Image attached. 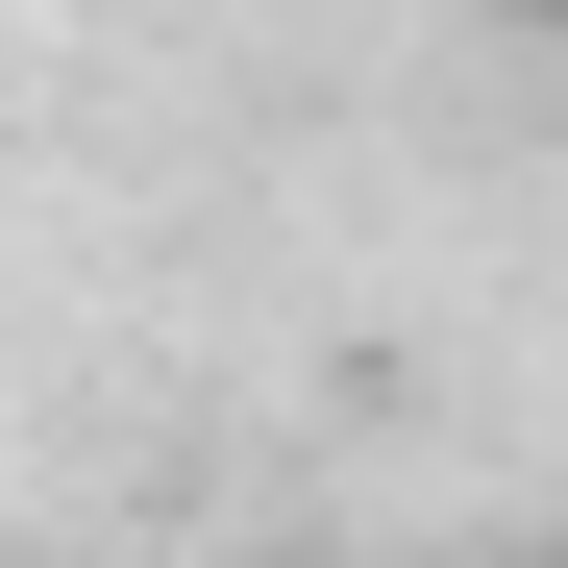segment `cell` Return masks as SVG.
<instances>
[{"label":"cell","mask_w":568,"mask_h":568,"mask_svg":"<svg viewBox=\"0 0 568 568\" xmlns=\"http://www.w3.org/2000/svg\"><path fill=\"white\" fill-rule=\"evenodd\" d=\"M495 26H519V50H568V0H495Z\"/></svg>","instance_id":"1"},{"label":"cell","mask_w":568,"mask_h":568,"mask_svg":"<svg viewBox=\"0 0 568 568\" xmlns=\"http://www.w3.org/2000/svg\"><path fill=\"white\" fill-rule=\"evenodd\" d=\"M544 568H568V544H544Z\"/></svg>","instance_id":"2"}]
</instances>
